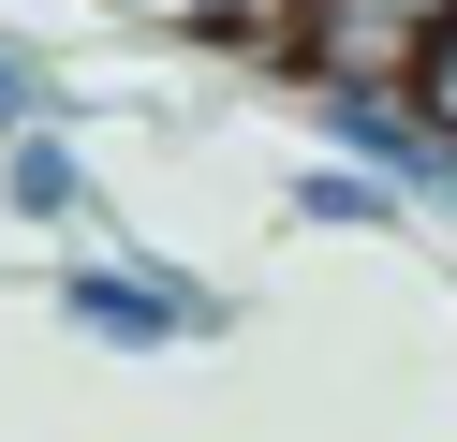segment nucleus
I'll list each match as a JSON object with an SVG mask.
<instances>
[{"instance_id":"obj_1","label":"nucleus","mask_w":457,"mask_h":442,"mask_svg":"<svg viewBox=\"0 0 457 442\" xmlns=\"http://www.w3.org/2000/svg\"><path fill=\"white\" fill-rule=\"evenodd\" d=\"M457 0H280V45H295V74H384L413 88L428 45H443Z\"/></svg>"},{"instance_id":"obj_2","label":"nucleus","mask_w":457,"mask_h":442,"mask_svg":"<svg viewBox=\"0 0 457 442\" xmlns=\"http://www.w3.org/2000/svg\"><path fill=\"white\" fill-rule=\"evenodd\" d=\"M60 324L104 339V354H178V339L221 324V295H192L178 265H74V280H60Z\"/></svg>"},{"instance_id":"obj_3","label":"nucleus","mask_w":457,"mask_h":442,"mask_svg":"<svg viewBox=\"0 0 457 442\" xmlns=\"http://www.w3.org/2000/svg\"><path fill=\"white\" fill-rule=\"evenodd\" d=\"M0 206H15V221H74V206H89V163H74V133H60V118L0 133Z\"/></svg>"},{"instance_id":"obj_4","label":"nucleus","mask_w":457,"mask_h":442,"mask_svg":"<svg viewBox=\"0 0 457 442\" xmlns=\"http://www.w3.org/2000/svg\"><path fill=\"white\" fill-rule=\"evenodd\" d=\"M295 221H398V192L354 177V163H325V177H295Z\"/></svg>"},{"instance_id":"obj_5","label":"nucleus","mask_w":457,"mask_h":442,"mask_svg":"<svg viewBox=\"0 0 457 442\" xmlns=\"http://www.w3.org/2000/svg\"><path fill=\"white\" fill-rule=\"evenodd\" d=\"M30 118H60V74H45V59L0 29V133H30Z\"/></svg>"},{"instance_id":"obj_6","label":"nucleus","mask_w":457,"mask_h":442,"mask_svg":"<svg viewBox=\"0 0 457 442\" xmlns=\"http://www.w3.org/2000/svg\"><path fill=\"white\" fill-rule=\"evenodd\" d=\"M413 104H428V118H443V133H457V15H443V45H428V74H413Z\"/></svg>"}]
</instances>
